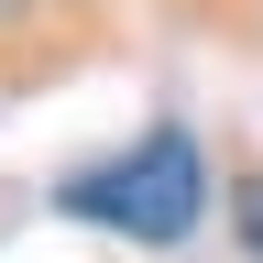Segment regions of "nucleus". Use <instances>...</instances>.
Listing matches in <instances>:
<instances>
[{"label": "nucleus", "instance_id": "nucleus-1", "mask_svg": "<svg viewBox=\"0 0 263 263\" xmlns=\"http://www.w3.org/2000/svg\"><path fill=\"white\" fill-rule=\"evenodd\" d=\"M66 209L99 219V230H121V241H186L197 209H209V164H197L186 132H143L132 154L66 176Z\"/></svg>", "mask_w": 263, "mask_h": 263}, {"label": "nucleus", "instance_id": "nucleus-2", "mask_svg": "<svg viewBox=\"0 0 263 263\" xmlns=\"http://www.w3.org/2000/svg\"><path fill=\"white\" fill-rule=\"evenodd\" d=\"M241 241H252V263H263V176L241 186Z\"/></svg>", "mask_w": 263, "mask_h": 263}]
</instances>
